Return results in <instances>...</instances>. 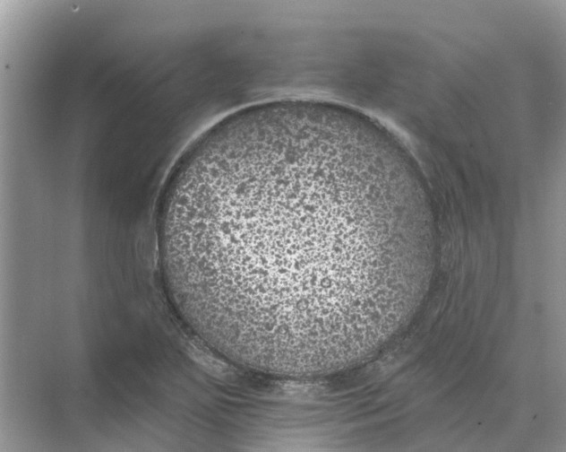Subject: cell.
<instances>
[{
  "mask_svg": "<svg viewBox=\"0 0 566 452\" xmlns=\"http://www.w3.org/2000/svg\"><path fill=\"white\" fill-rule=\"evenodd\" d=\"M159 233L177 306L212 348L311 378L347 369L391 328L423 222L360 138L298 119L195 154L168 188Z\"/></svg>",
  "mask_w": 566,
  "mask_h": 452,
  "instance_id": "cell-1",
  "label": "cell"
}]
</instances>
